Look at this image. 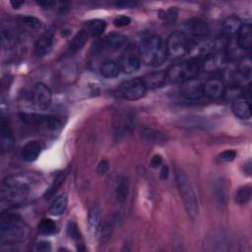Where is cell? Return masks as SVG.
Wrapping results in <instances>:
<instances>
[{"label":"cell","mask_w":252,"mask_h":252,"mask_svg":"<svg viewBox=\"0 0 252 252\" xmlns=\"http://www.w3.org/2000/svg\"><path fill=\"white\" fill-rule=\"evenodd\" d=\"M88 37H89V32H88L87 30L83 29V30L79 31L74 35V37L72 38V40L69 43L68 53L73 54V53H76L79 50H81L85 46V44L87 43Z\"/></svg>","instance_id":"22"},{"label":"cell","mask_w":252,"mask_h":252,"mask_svg":"<svg viewBox=\"0 0 252 252\" xmlns=\"http://www.w3.org/2000/svg\"><path fill=\"white\" fill-rule=\"evenodd\" d=\"M38 230L41 234L44 235L53 234L57 230L56 222L51 219H43L38 224Z\"/></svg>","instance_id":"31"},{"label":"cell","mask_w":252,"mask_h":252,"mask_svg":"<svg viewBox=\"0 0 252 252\" xmlns=\"http://www.w3.org/2000/svg\"><path fill=\"white\" fill-rule=\"evenodd\" d=\"M174 177H175V183L177 186V190H178L180 198L183 202L184 208H185L188 216L192 220H195L199 214V205H198V200H197V196L194 192V189H193L185 171L181 167H179V166L175 167Z\"/></svg>","instance_id":"3"},{"label":"cell","mask_w":252,"mask_h":252,"mask_svg":"<svg viewBox=\"0 0 252 252\" xmlns=\"http://www.w3.org/2000/svg\"><path fill=\"white\" fill-rule=\"evenodd\" d=\"M106 29V23L101 19H94L88 22L87 31L92 37L100 36Z\"/></svg>","instance_id":"26"},{"label":"cell","mask_w":252,"mask_h":252,"mask_svg":"<svg viewBox=\"0 0 252 252\" xmlns=\"http://www.w3.org/2000/svg\"><path fill=\"white\" fill-rule=\"evenodd\" d=\"M139 54L144 64L152 66L162 64L167 57L165 46L158 35L144 38L139 45Z\"/></svg>","instance_id":"4"},{"label":"cell","mask_w":252,"mask_h":252,"mask_svg":"<svg viewBox=\"0 0 252 252\" xmlns=\"http://www.w3.org/2000/svg\"><path fill=\"white\" fill-rule=\"evenodd\" d=\"M128 193H129V179L126 176H121L117 180V184L115 188L117 201L123 204L128 197Z\"/></svg>","instance_id":"25"},{"label":"cell","mask_w":252,"mask_h":252,"mask_svg":"<svg viewBox=\"0 0 252 252\" xmlns=\"http://www.w3.org/2000/svg\"><path fill=\"white\" fill-rule=\"evenodd\" d=\"M118 91L122 97L128 100H137L145 95L147 88L141 78H134L121 83Z\"/></svg>","instance_id":"7"},{"label":"cell","mask_w":252,"mask_h":252,"mask_svg":"<svg viewBox=\"0 0 252 252\" xmlns=\"http://www.w3.org/2000/svg\"><path fill=\"white\" fill-rule=\"evenodd\" d=\"M190 41L187 35L182 32L171 33L164 44L167 56L172 58H180L189 51Z\"/></svg>","instance_id":"6"},{"label":"cell","mask_w":252,"mask_h":252,"mask_svg":"<svg viewBox=\"0 0 252 252\" xmlns=\"http://www.w3.org/2000/svg\"><path fill=\"white\" fill-rule=\"evenodd\" d=\"M239 73L246 78H250L251 75V59L249 56L243 57L238 65Z\"/></svg>","instance_id":"34"},{"label":"cell","mask_w":252,"mask_h":252,"mask_svg":"<svg viewBox=\"0 0 252 252\" xmlns=\"http://www.w3.org/2000/svg\"><path fill=\"white\" fill-rule=\"evenodd\" d=\"M100 211L96 206L91 208L88 216V230L91 235H95L100 227Z\"/></svg>","instance_id":"23"},{"label":"cell","mask_w":252,"mask_h":252,"mask_svg":"<svg viewBox=\"0 0 252 252\" xmlns=\"http://www.w3.org/2000/svg\"><path fill=\"white\" fill-rule=\"evenodd\" d=\"M181 95L188 100H197L204 95L203 84L197 78H190L181 83Z\"/></svg>","instance_id":"9"},{"label":"cell","mask_w":252,"mask_h":252,"mask_svg":"<svg viewBox=\"0 0 252 252\" xmlns=\"http://www.w3.org/2000/svg\"><path fill=\"white\" fill-rule=\"evenodd\" d=\"M68 197L66 194H61L57 198L53 200V202L49 206V214L52 216H59L62 213H64L66 207H67Z\"/></svg>","instance_id":"27"},{"label":"cell","mask_w":252,"mask_h":252,"mask_svg":"<svg viewBox=\"0 0 252 252\" xmlns=\"http://www.w3.org/2000/svg\"><path fill=\"white\" fill-rule=\"evenodd\" d=\"M67 233L69 235V237L74 240L76 243L79 242L80 244V240L82 239L81 238V234H80V231H79V228L77 226V224L73 221H70L68 222L67 224Z\"/></svg>","instance_id":"36"},{"label":"cell","mask_w":252,"mask_h":252,"mask_svg":"<svg viewBox=\"0 0 252 252\" xmlns=\"http://www.w3.org/2000/svg\"><path fill=\"white\" fill-rule=\"evenodd\" d=\"M252 195V189L250 184H246L244 186H241L238 188V190L235 192L234 196V201L238 205H245L247 204Z\"/></svg>","instance_id":"29"},{"label":"cell","mask_w":252,"mask_h":252,"mask_svg":"<svg viewBox=\"0 0 252 252\" xmlns=\"http://www.w3.org/2000/svg\"><path fill=\"white\" fill-rule=\"evenodd\" d=\"M251 25L250 24H243L239 32H237V39H236V45L241 50H249L251 47V40H252V34H251Z\"/></svg>","instance_id":"20"},{"label":"cell","mask_w":252,"mask_h":252,"mask_svg":"<svg viewBox=\"0 0 252 252\" xmlns=\"http://www.w3.org/2000/svg\"><path fill=\"white\" fill-rule=\"evenodd\" d=\"M65 177H66V174L65 172L61 171V172H58L56 174V176L54 177V179L52 180L51 184L49 185V187L46 189V191L44 192L43 194V197L48 199L50 197H52L56 192L57 190L60 188V186L63 184L64 180H65Z\"/></svg>","instance_id":"30"},{"label":"cell","mask_w":252,"mask_h":252,"mask_svg":"<svg viewBox=\"0 0 252 252\" xmlns=\"http://www.w3.org/2000/svg\"><path fill=\"white\" fill-rule=\"evenodd\" d=\"M119 73H120L119 65L113 60H110V59L105 60L100 66V74L104 78L112 79L117 77Z\"/></svg>","instance_id":"24"},{"label":"cell","mask_w":252,"mask_h":252,"mask_svg":"<svg viewBox=\"0 0 252 252\" xmlns=\"http://www.w3.org/2000/svg\"><path fill=\"white\" fill-rule=\"evenodd\" d=\"M168 173H169V168H168V166H167L166 164H163V165L161 166L160 171H159V177H160V179L165 180V179L168 177Z\"/></svg>","instance_id":"44"},{"label":"cell","mask_w":252,"mask_h":252,"mask_svg":"<svg viewBox=\"0 0 252 252\" xmlns=\"http://www.w3.org/2000/svg\"><path fill=\"white\" fill-rule=\"evenodd\" d=\"M236 157V152L233 151V150H225L223 152H221L218 158L220 161H222V162H229V161H232Z\"/></svg>","instance_id":"38"},{"label":"cell","mask_w":252,"mask_h":252,"mask_svg":"<svg viewBox=\"0 0 252 252\" xmlns=\"http://www.w3.org/2000/svg\"><path fill=\"white\" fill-rule=\"evenodd\" d=\"M216 191H217V199L219 200V203L221 205H224L226 202V185L222 180H220Z\"/></svg>","instance_id":"37"},{"label":"cell","mask_w":252,"mask_h":252,"mask_svg":"<svg viewBox=\"0 0 252 252\" xmlns=\"http://www.w3.org/2000/svg\"><path fill=\"white\" fill-rule=\"evenodd\" d=\"M19 117L22 120V122H24L25 124L32 125V126H41L44 128L50 116L34 113V112H32V113L22 112L19 114Z\"/></svg>","instance_id":"21"},{"label":"cell","mask_w":252,"mask_h":252,"mask_svg":"<svg viewBox=\"0 0 252 252\" xmlns=\"http://www.w3.org/2000/svg\"><path fill=\"white\" fill-rule=\"evenodd\" d=\"M199 65L195 60H186L172 64L166 71V80L170 83H182L194 78L198 73Z\"/></svg>","instance_id":"5"},{"label":"cell","mask_w":252,"mask_h":252,"mask_svg":"<svg viewBox=\"0 0 252 252\" xmlns=\"http://www.w3.org/2000/svg\"><path fill=\"white\" fill-rule=\"evenodd\" d=\"M186 29L189 33L194 37H197V39H204L210 32L209 25L201 19H194L189 21V23L186 25Z\"/></svg>","instance_id":"13"},{"label":"cell","mask_w":252,"mask_h":252,"mask_svg":"<svg viewBox=\"0 0 252 252\" xmlns=\"http://www.w3.org/2000/svg\"><path fill=\"white\" fill-rule=\"evenodd\" d=\"M162 163V158L159 155H155L151 159V165L153 167H158Z\"/></svg>","instance_id":"43"},{"label":"cell","mask_w":252,"mask_h":252,"mask_svg":"<svg viewBox=\"0 0 252 252\" xmlns=\"http://www.w3.org/2000/svg\"><path fill=\"white\" fill-rule=\"evenodd\" d=\"M131 23V19L128 16H124V15H120L117 16L116 18H114L113 20V24L115 27L117 28H123L128 26Z\"/></svg>","instance_id":"39"},{"label":"cell","mask_w":252,"mask_h":252,"mask_svg":"<svg viewBox=\"0 0 252 252\" xmlns=\"http://www.w3.org/2000/svg\"><path fill=\"white\" fill-rule=\"evenodd\" d=\"M231 109L233 114L241 120H248L251 117L250 102L245 97L235 98L232 102Z\"/></svg>","instance_id":"15"},{"label":"cell","mask_w":252,"mask_h":252,"mask_svg":"<svg viewBox=\"0 0 252 252\" xmlns=\"http://www.w3.org/2000/svg\"><path fill=\"white\" fill-rule=\"evenodd\" d=\"M178 12L174 7H171L167 9L166 11H160L159 12V18L164 22V23H173L177 19Z\"/></svg>","instance_id":"35"},{"label":"cell","mask_w":252,"mask_h":252,"mask_svg":"<svg viewBox=\"0 0 252 252\" xmlns=\"http://www.w3.org/2000/svg\"><path fill=\"white\" fill-rule=\"evenodd\" d=\"M42 145L38 141H30L22 148V158L28 162L34 161L40 155Z\"/></svg>","instance_id":"17"},{"label":"cell","mask_w":252,"mask_h":252,"mask_svg":"<svg viewBox=\"0 0 252 252\" xmlns=\"http://www.w3.org/2000/svg\"><path fill=\"white\" fill-rule=\"evenodd\" d=\"M242 21L236 16L227 17L222 23L223 31L228 34H235L242 27Z\"/></svg>","instance_id":"28"},{"label":"cell","mask_w":252,"mask_h":252,"mask_svg":"<svg viewBox=\"0 0 252 252\" xmlns=\"http://www.w3.org/2000/svg\"><path fill=\"white\" fill-rule=\"evenodd\" d=\"M23 3H24L23 1H20V2H19V1H16V2H15V1H11V5H12L14 8H19L21 5H23Z\"/></svg>","instance_id":"45"},{"label":"cell","mask_w":252,"mask_h":252,"mask_svg":"<svg viewBox=\"0 0 252 252\" xmlns=\"http://www.w3.org/2000/svg\"><path fill=\"white\" fill-rule=\"evenodd\" d=\"M109 169V163L106 159H101L98 164H97V168L96 171L99 175H104Z\"/></svg>","instance_id":"41"},{"label":"cell","mask_w":252,"mask_h":252,"mask_svg":"<svg viewBox=\"0 0 252 252\" xmlns=\"http://www.w3.org/2000/svg\"><path fill=\"white\" fill-rule=\"evenodd\" d=\"M118 65L120 71H122L124 74H132L140 69L141 60L135 54L126 53L121 57Z\"/></svg>","instance_id":"14"},{"label":"cell","mask_w":252,"mask_h":252,"mask_svg":"<svg viewBox=\"0 0 252 252\" xmlns=\"http://www.w3.org/2000/svg\"><path fill=\"white\" fill-rule=\"evenodd\" d=\"M20 21L23 24V26H25L29 29H32V30L40 29L42 26L41 22L37 18L32 17V16H24L20 19Z\"/></svg>","instance_id":"33"},{"label":"cell","mask_w":252,"mask_h":252,"mask_svg":"<svg viewBox=\"0 0 252 252\" xmlns=\"http://www.w3.org/2000/svg\"><path fill=\"white\" fill-rule=\"evenodd\" d=\"M101 43L107 50H117L127 43V37L118 32H111L102 39Z\"/></svg>","instance_id":"18"},{"label":"cell","mask_w":252,"mask_h":252,"mask_svg":"<svg viewBox=\"0 0 252 252\" xmlns=\"http://www.w3.org/2000/svg\"><path fill=\"white\" fill-rule=\"evenodd\" d=\"M203 93L210 98H219L225 94V86L220 79L212 78L203 84Z\"/></svg>","instance_id":"10"},{"label":"cell","mask_w":252,"mask_h":252,"mask_svg":"<svg viewBox=\"0 0 252 252\" xmlns=\"http://www.w3.org/2000/svg\"><path fill=\"white\" fill-rule=\"evenodd\" d=\"M32 102L39 110H46L51 105L52 93L48 86L43 83H37L34 85L32 92Z\"/></svg>","instance_id":"8"},{"label":"cell","mask_w":252,"mask_h":252,"mask_svg":"<svg viewBox=\"0 0 252 252\" xmlns=\"http://www.w3.org/2000/svg\"><path fill=\"white\" fill-rule=\"evenodd\" d=\"M34 251L36 252H47L51 251V244L48 241H40L35 244Z\"/></svg>","instance_id":"40"},{"label":"cell","mask_w":252,"mask_h":252,"mask_svg":"<svg viewBox=\"0 0 252 252\" xmlns=\"http://www.w3.org/2000/svg\"><path fill=\"white\" fill-rule=\"evenodd\" d=\"M114 5L116 7H119V8H133L135 6L138 5V2L136 1H131V0H123V1H117L114 3Z\"/></svg>","instance_id":"42"},{"label":"cell","mask_w":252,"mask_h":252,"mask_svg":"<svg viewBox=\"0 0 252 252\" xmlns=\"http://www.w3.org/2000/svg\"><path fill=\"white\" fill-rule=\"evenodd\" d=\"M1 128H0V144H1V151L2 153L10 152L15 143V139L13 136V133L8 125L7 122H5L3 119L1 120Z\"/></svg>","instance_id":"16"},{"label":"cell","mask_w":252,"mask_h":252,"mask_svg":"<svg viewBox=\"0 0 252 252\" xmlns=\"http://www.w3.org/2000/svg\"><path fill=\"white\" fill-rule=\"evenodd\" d=\"M99 241L101 244H105L111 237L112 234V230H113V224L112 221H105L103 222V224L101 225V227H99Z\"/></svg>","instance_id":"32"},{"label":"cell","mask_w":252,"mask_h":252,"mask_svg":"<svg viewBox=\"0 0 252 252\" xmlns=\"http://www.w3.org/2000/svg\"><path fill=\"white\" fill-rule=\"evenodd\" d=\"M30 226L18 215L3 212L0 217V236L3 243L15 244L24 242L30 236Z\"/></svg>","instance_id":"1"},{"label":"cell","mask_w":252,"mask_h":252,"mask_svg":"<svg viewBox=\"0 0 252 252\" xmlns=\"http://www.w3.org/2000/svg\"><path fill=\"white\" fill-rule=\"evenodd\" d=\"M147 89H158L166 83V74L164 71H154L142 79Z\"/></svg>","instance_id":"19"},{"label":"cell","mask_w":252,"mask_h":252,"mask_svg":"<svg viewBox=\"0 0 252 252\" xmlns=\"http://www.w3.org/2000/svg\"><path fill=\"white\" fill-rule=\"evenodd\" d=\"M54 41V35L51 31L44 32L34 43V53L37 57H43L47 55L52 49Z\"/></svg>","instance_id":"11"},{"label":"cell","mask_w":252,"mask_h":252,"mask_svg":"<svg viewBox=\"0 0 252 252\" xmlns=\"http://www.w3.org/2000/svg\"><path fill=\"white\" fill-rule=\"evenodd\" d=\"M30 193L29 184L19 176L6 177L2 182L1 202L8 207H18L25 203Z\"/></svg>","instance_id":"2"},{"label":"cell","mask_w":252,"mask_h":252,"mask_svg":"<svg viewBox=\"0 0 252 252\" xmlns=\"http://www.w3.org/2000/svg\"><path fill=\"white\" fill-rule=\"evenodd\" d=\"M140 134L144 140L155 145H163L167 141V137L164 133L152 127L143 126L140 128Z\"/></svg>","instance_id":"12"}]
</instances>
